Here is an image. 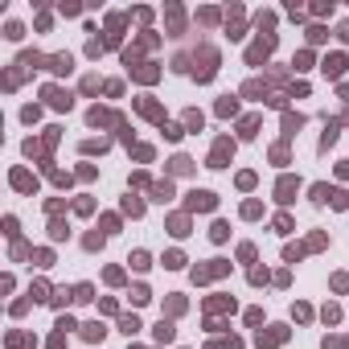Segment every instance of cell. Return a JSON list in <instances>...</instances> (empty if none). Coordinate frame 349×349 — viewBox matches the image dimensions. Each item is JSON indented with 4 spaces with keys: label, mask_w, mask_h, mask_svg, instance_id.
I'll return each instance as SVG.
<instances>
[{
    "label": "cell",
    "mask_w": 349,
    "mask_h": 349,
    "mask_svg": "<svg viewBox=\"0 0 349 349\" xmlns=\"http://www.w3.org/2000/svg\"><path fill=\"white\" fill-rule=\"evenodd\" d=\"M230 152H234V144H230V140H218V148H214V156H210V169H222Z\"/></svg>",
    "instance_id": "obj_1"
},
{
    "label": "cell",
    "mask_w": 349,
    "mask_h": 349,
    "mask_svg": "<svg viewBox=\"0 0 349 349\" xmlns=\"http://www.w3.org/2000/svg\"><path fill=\"white\" fill-rule=\"evenodd\" d=\"M271 45H275V37H263L259 45H251V54H246V58H251V66H259L263 58H267V54H271Z\"/></svg>",
    "instance_id": "obj_2"
},
{
    "label": "cell",
    "mask_w": 349,
    "mask_h": 349,
    "mask_svg": "<svg viewBox=\"0 0 349 349\" xmlns=\"http://www.w3.org/2000/svg\"><path fill=\"white\" fill-rule=\"evenodd\" d=\"M45 99H49V103H54L58 111H70V103H74V99L66 95V91H58V87H49V91H45Z\"/></svg>",
    "instance_id": "obj_3"
},
{
    "label": "cell",
    "mask_w": 349,
    "mask_h": 349,
    "mask_svg": "<svg viewBox=\"0 0 349 349\" xmlns=\"http://www.w3.org/2000/svg\"><path fill=\"white\" fill-rule=\"evenodd\" d=\"M321 70H325L329 78H341V70H345V58H341V54H329V58H325V66H321Z\"/></svg>",
    "instance_id": "obj_4"
},
{
    "label": "cell",
    "mask_w": 349,
    "mask_h": 349,
    "mask_svg": "<svg viewBox=\"0 0 349 349\" xmlns=\"http://www.w3.org/2000/svg\"><path fill=\"white\" fill-rule=\"evenodd\" d=\"M210 206H214V193H206V189L189 193V210H210Z\"/></svg>",
    "instance_id": "obj_5"
},
{
    "label": "cell",
    "mask_w": 349,
    "mask_h": 349,
    "mask_svg": "<svg viewBox=\"0 0 349 349\" xmlns=\"http://www.w3.org/2000/svg\"><path fill=\"white\" fill-rule=\"evenodd\" d=\"M70 54H58V58H49V70H58V74H66V70H70Z\"/></svg>",
    "instance_id": "obj_6"
},
{
    "label": "cell",
    "mask_w": 349,
    "mask_h": 349,
    "mask_svg": "<svg viewBox=\"0 0 349 349\" xmlns=\"http://www.w3.org/2000/svg\"><path fill=\"white\" fill-rule=\"evenodd\" d=\"M4 37H8V41H21V37H25V29L16 25V21H8V25H4Z\"/></svg>",
    "instance_id": "obj_7"
},
{
    "label": "cell",
    "mask_w": 349,
    "mask_h": 349,
    "mask_svg": "<svg viewBox=\"0 0 349 349\" xmlns=\"http://www.w3.org/2000/svg\"><path fill=\"white\" fill-rule=\"evenodd\" d=\"M156 337H160V341H173V325L160 321V325H156Z\"/></svg>",
    "instance_id": "obj_8"
},
{
    "label": "cell",
    "mask_w": 349,
    "mask_h": 349,
    "mask_svg": "<svg viewBox=\"0 0 349 349\" xmlns=\"http://www.w3.org/2000/svg\"><path fill=\"white\" fill-rule=\"evenodd\" d=\"M292 189H296L292 181H279V202H292Z\"/></svg>",
    "instance_id": "obj_9"
},
{
    "label": "cell",
    "mask_w": 349,
    "mask_h": 349,
    "mask_svg": "<svg viewBox=\"0 0 349 349\" xmlns=\"http://www.w3.org/2000/svg\"><path fill=\"white\" fill-rule=\"evenodd\" d=\"M12 185H16V189H29V185H33V181H29L25 173H12Z\"/></svg>",
    "instance_id": "obj_10"
},
{
    "label": "cell",
    "mask_w": 349,
    "mask_h": 349,
    "mask_svg": "<svg viewBox=\"0 0 349 349\" xmlns=\"http://www.w3.org/2000/svg\"><path fill=\"white\" fill-rule=\"evenodd\" d=\"M82 333H87V341H99V337H103V329H99V325H87Z\"/></svg>",
    "instance_id": "obj_11"
},
{
    "label": "cell",
    "mask_w": 349,
    "mask_h": 349,
    "mask_svg": "<svg viewBox=\"0 0 349 349\" xmlns=\"http://www.w3.org/2000/svg\"><path fill=\"white\" fill-rule=\"evenodd\" d=\"M131 267H140V271H144V267H148V255H144V251H136V255H131Z\"/></svg>",
    "instance_id": "obj_12"
},
{
    "label": "cell",
    "mask_w": 349,
    "mask_h": 349,
    "mask_svg": "<svg viewBox=\"0 0 349 349\" xmlns=\"http://www.w3.org/2000/svg\"><path fill=\"white\" fill-rule=\"evenodd\" d=\"M136 329H140V321H136V317H123V333H127V337L136 333Z\"/></svg>",
    "instance_id": "obj_13"
},
{
    "label": "cell",
    "mask_w": 349,
    "mask_h": 349,
    "mask_svg": "<svg viewBox=\"0 0 349 349\" xmlns=\"http://www.w3.org/2000/svg\"><path fill=\"white\" fill-rule=\"evenodd\" d=\"M230 111H234V99H230V95H226V99H222V103H218V115H230Z\"/></svg>",
    "instance_id": "obj_14"
},
{
    "label": "cell",
    "mask_w": 349,
    "mask_h": 349,
    "mask_svg": "<svg viewBox=\"0 0 349 349\" xmlns=\"http://www.w3.org/2000/svg\"><path fill=\"white\" fill-rule=\"evenodd\" d=\"M337 33H341V41H349V21H345V25L337 29Z\"/></svg>",
    "instance_id": "obj_15"
},
{
    "label": "cell",
    "mask_w": 349,
    "mask_h": 349,
    "mask_svg": "<svg viewBox=\"0 0 349 349\" xmlns=\"http://www.w3.org/2000/svg\"><path fill=\"white\" fill-rule=\"evenodd\" d=\"M345 119H349V115H345Z\"/></svg>",
    "instance_id": "obj_16"
}]
</instances>
